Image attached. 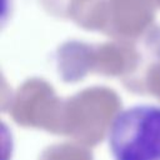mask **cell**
I'll use <instances>...</instances> for the list:
<instances>
[{"label": "cell", "mask_w": 160, "mask_h": 160, "mask_svg": "<svg viewBox=\"0 0 160 160\" xmlns=\"http://www.w3.org/2000/svg\"><path fill=\"white\" fill-rule=\"evenodd\" d=\"M106 141L114 160H160V105L136 104L118 111Z\"/></svg>", "instance_id": "obj_1"}]
</instances>
